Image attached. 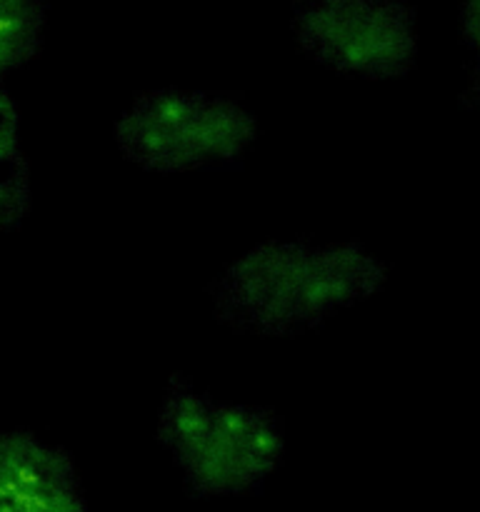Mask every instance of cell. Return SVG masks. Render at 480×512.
Masks as SVG:
<instances>
[{"instance_id":"7","label":"cell","mask_w":480,"mask_h":512,"mask_svg":"<svg viewBox=\"0 0 480 512\" xmlns=\"http://www.w3.org/2000/svg\"><path fill=\"white\" fill-rule=\"evenodd\" d=\"M0 170V228L5 235H15L33 215V170L28 155L0 163Z\"/></svg>"},{"instance_id":"5","label":"cell","mask_w":480,"mask_h":512,"mask_svg":"<svg viewBox=\"0 0 480 512\" xmlns=\"http://www.w3.org/2000/svg\"><path fill=\"white\" fill-rule=\"evenodd\" d=\"M0 512H88L73 455L28 428L5 430Z\"/></svg>"},{"instance_id":"2","label":"cell","mask_w":480,"mask_h":512,"mask_svg":"<svg viewBox=\"0 0 480 512\" xmlns=\"http://www.w3.org/2000/svg\"><path fill=\"white\" fill-rule=\"evenodd\" d=\"M153 435L195 500L258 495L288 453L278 410L210 393L183 373L165 383Z\"/></svg>"},{"instance_id":"4","label":"cell","mask_w":480,"mask_h":512,"mask_svg":"<svg viewBox=\"0 0 480 512\" xmlns=\"http://www.w3.org/2000/svg\"><path fill=\"white\" fill-rule=\"evenodd\" d=\"M290 40L308 63L360 83H400L420 63V20L408 0H293Z\"/></svg>"},{"instance_id":"3","label":"cell","mask_w":480,"mask_h":512,"mask_svg":"<svg viewBox=\"0 0 480 512\" xmlns=\"http://www.w3.org/2000/svg\"><path fill=\"white\" fill-rule=\"evenodd\" d=\"M258 113L238 93L163 85L135 93L110 125L115 153L145 175H223L245 168Z\"/></svg>"},{"instance_id":"8","label":"cell","mask_w":480,"mask_h":512,"mask_svg":"<svg viewBox=\"0 0 480 512\" xmlns=\"http://www.w3.org/2000/svg\"><path fill=\"white\" fill-rule=\"evenodd\" d=\"M460 45L465 53V108L480 110V0H458Z\"/></svg>"},{"instance_id":"9","label":"cell","mask_w":480,"mask_h":512,"mask_svg":"<svg viewBox=\"0 0 480 512\" xmlns=\"http://www.w3.org/2000/svg\"><path fill=\"white\" fill-rule=\"evenodd\" d=\"M45 3H53V0H45Z\"/></svg>"},{"instance_id":"1","label":"cell","mask_w":480,"mask_h":512,"mask_svg":"<svg viewBox=\"0 0 480 512\" xmlns=\"http://www.w3.org/2000/svg\"><path fill=\"white\" fill-rule=\"evenodd\" d=\"M393 265L363 240L265 238L240 250L205 288L215 323L253 340H295L378 298Z\"/></svg>"},{"instance_id":"6","label":"cell","mask_w":480,"mask_h":512,"mask_svg":"<svg viewBox=\"0 0 480 512\" xmlns=\"http://www.w3.org/2000/svg\"><path fill=\"white\" fill-rule=\"evenodd\" d=\"M50 5L45 0H0V73L25 70L43 53Z\"/></svg>"}]
</instances>
